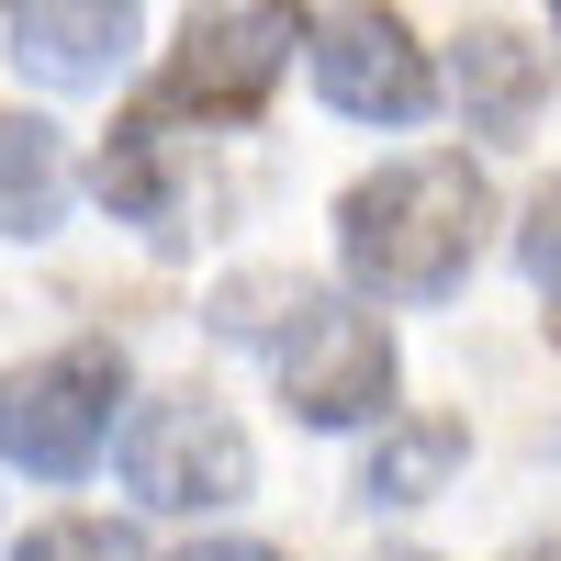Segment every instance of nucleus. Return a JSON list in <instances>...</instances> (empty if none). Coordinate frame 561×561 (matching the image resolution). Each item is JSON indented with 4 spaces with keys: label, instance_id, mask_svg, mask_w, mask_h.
<instances>
[{
    "label": "nucleus",
    "instance_id": "nucleus-3",
    "mask_svg": "<svg viewBox=\"0 0 561 561\" xmlns=\"http://www.w3.org/2000/svg\"><path fill=\"white\" fill-rule=\"evenodd\" d=\"M113 404H124V348L113 337L45 348L0 382V460L34 472V483H79L113 449Z\"/></svg>",
    "mask_w": 561,
    "mask_h": 561
},
{
    "label": "nucleus",
    "instance_id": "nucleus-4",
    "mask_svg": "<svg viewBox=\"0 0 561 561\" xmlns=\"http://www.w3.org/2000/svg\"><path fill=\"white\" fill-rule=\"evenodd\" d=\"M293 45H304V0H214V12L180 23L158 102L203 113V124H259L280 68H293Z\"/></svg>",
    "mask_w": 561,
    "mask_h": 561
},
{
    "label": "nucleus",
    "instance_id": "nucleus-18",
    "mask_svg": "<svg viewBox=\"0 0 561 561\" xmlns=\"http://www.w3.org/2000/svg\"><path fill=\"white\" fill-rule=\"evenodd\" d=\"M550 12H561V0H550Z\"/></svg>",
    "mask_w": 561,
    "mask_h": 561
},
{
    "label": "nucleus",
    "instance_id": "nucleus-16",
    "mask_svg": "<svg viewBox=\"0 0 561 561\" xmlns=\"http://www.w3.org/2000/svg\"><path fill=\"white\" fill-rule=\"evenodd\" d=\"M382 561H427V550H382Z\"/></svg>",
    "mask_w": 561,
    "mask_h": 561
},
{
    "label": "nucleus",
    "instance_id": "nucleus-6",
    "mask_svg": "<svg viewBox=\"0 0 561 561\" xmlns=\"http://www.w3.org/2000/svg\"><path fill=\"white\" fill-rule=\"evenodd\" d=\"M304 45H314V90L348 124H427L438 113V68L404 34L393 0H337L325 23H304Z\"/></svg>",
    "mask_w": 561,
    "mask_h": 561
},
{
    "label": "nucleus",
    "instance_id": "nucleus-2",
    "mask_svg": "<svg viewBox=\"0 0 561 561\" xmlns=\"http://www.w3.org/2000/svg\"><path fill=\"white\" fill-rule=\"evenodd\" d=\"M214 325L270 359V382H280V404H293L304 427H370V415H393V337L359 304L314 293V280L237 270L214 293Z\"/></svg>",
    "mask_w": 561,
    "mask_h": 561
},
{
    "label": "nucleus",
    "instance_id": "nucleus-10",
    "mask_svg": "<svg viewBox=\"0 0 561 561\" xmlns=\"http://www.w3.org/2000/svg\"><path fill=\"white\" fill-rule=\"evenodd\" d=\"M68 214V135L45 113H0V237H57Z\"/></svg>",
    "mask_w": 561,
    "mask_h": 561
},
{
    "label": "nucleus",
    "instance_id": "nucleus-14",
    "mask_svg": "<svg viewBox=\"0 0 561 561\" xmlns=\"http://www.w3.org/2000/svg\"><path fill=\"white\" fill-rule=\"evenodd\" d=\"M180 561H280V550H259V539H203V550H180Z\"/></svg>",
    "mask_w": 561,
    "mask_h": 561
},
{
    "label": "nucleus",
    "instance_id": "nucleus-5",
    "mask_svg": "<svg viewBox=\"0 0 561 561\" xmlns=\"http://www.w3.org/2000/svg\"><path fill=\"white\" fill-rule=\"evenodd\" d=\"M259 483L248 427L214 393H158L124 415V494L158 505V517H203V505H237Z\"/></svg>",
    "mask_w": 561,
    "mask_h": 561
},
{
    "label": "nucleus",
    "instance_id": "nucleus-11",
    "mask_svg": "<svg viewBox=\"0 0 561 561\" xmlns=\"http://www.w3.org/2000/svg\"><path fill=\"white\" fill-rule=\"evenodd\" d=\"M460 460H472V427H460V415H404V427L382 415V449L359 460V494L370 505H427Z\"/></svg>",
    "mask_w": 561,
    "mask_h": 561
},
{
    "label": "nucleus",
    "instance_id": "nucleus-15",
    "mask_svg": "<svg viewBox=\"0 0 561 561\" xmlns=\"http://www.w3.org/2000/svg\"><path fill=\"white\" fill-rule=\"evenodd\" d=\"M517 561H561V539H528V550H517Z\"/></svg>",
    "mask_w": 561,
    "mask_h": 561
},
{
    "label": "nucleus",
    "instance_id": "nucleus-7",
    "mask_svg": "<svg viewBox=\"0 0 561 561\" xmlns=\"http://www.w3.org/2000/svg\"><path fill=\"white\" fill-rule=\"evenodd\" d=\"M0 34H12V57L45 90H113L147 12L135 0H0Z\"/></svg>",
    "mask_w": 561,
    "mask_h": 561
},
{
    "label": "nucleus",
    "instance_id": "nucleus-8",
    "mask_svg": "<svg viewBox=\"0 0 561 561\" xmlns=\"http://www.w3.org/2000/svg\"><path fill=\"white\" fill-rule=\"evenodd\" d=\"M102 203L124 225H147L158 248H180V203H192V147H180V113L158 102H135L113 135H102Z\"/></svg>",
    "mask_w": 561,
    "mask_h": 561
},
{
    "label": "nucleus",
    "instance_id": "nucleus-17",
    "mask_svg": "<svg viewBox=\"0 0 561 561\" xmlns=\"http://www.w3.org/2000/svg\"><path fill=\"white\" fill-rule=\"evenodd\" d=\"M550 337H561V314H550Z\"/></svg>",
    "mask_w": 561,
    "mask_h": 561
},
{
    "label": "nucleus",
    "instance_id": "nucleus-13",
    "mask_svg": "<svg viewBox=\"0 0 561 561\" xmlns=\"http://www.w3.org/2000/svg\"><path fill=\"white\" fill-rule=\"evenodd\" d=\"M517 270H528L539 293L561 304V180H539V192H528V225H517Z\"/></svg>",
    "mask_w": 561,
    "mask_h": 561
},
{
    "label": "nucleus",
    "instance_id": "nucleus-9",
    "mask_svg": "<svg viewBox=\"0 0 561 561\" xmlns=\"http://www.w3.org/2000/svg\"><path fill=\"white\" fill-rule=\"evenodd\" d=\"M449 90H460V113H472V135H528L539 102H550V57L517 34V23H472L460 34V57H449Z\"/></svg>",
    "mask_w": 561,
    "mask_h": 561
},
{
    "label": "nucleus",
    "instance_id": "nucleus-12",
    "mask_svg": "<svg viewBox=\"0 0 561 561\" xmlns=\"http://www.w3.org/2000/svg\"><path fill=\"white\" fill-rule=\"evenodd\" d=\"M12 561H147V539H135L124 517H45Z\"/></svg>",
    "mask_w": 561,
    "mask_h": 561
},
{
    "label": "nucleus",
    "instance_id": "nucleus-1",
    "mask_svg": "<svg viewBox=\"0 0 561 561\" xmlns=\"http://www.w3.org/2000/svg\"><path fill=\"white\" fill-rule=\"evenodd\" d=\"M483 237H494V192L449 147L393 158V169H370V180L337 192V270L370 304H449L472 280Z\"/></svg>",
    "mask_w": 561,
    "mask_h": 561
}]
</instances>
